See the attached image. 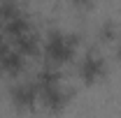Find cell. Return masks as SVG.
Masks as SVG:
<instances>
[{"instance_id": "5b68a950", "label": "cell", "mask_w": 121, "mask_h": 118, "mask_svg": "<svg viewBox=\"0 0 121 118\" xmlns=\"http://www.w3.org/2000/svg\"><path fill=\"white\" fill-rule=\"evenodd\" d=\"M12 46H14L19 53H23L26 58H33V56L40 53V39H37L35 30H28V32L14 37V39H12Z\"/></svg>"}, {"instance_id": "6da1fadb", "label": "cell", "mask_w": 121, "mask_h": 118, "mask_svg": "<svg viewBox=\"0 0 121 118\" xmlns=\"http://www.w3.org/2000/svg\"><path fill=\"white\" fill-rule=\"evenodd\" d=\"M77 53V39L72 35H68V32H63V30H54V32H49L44 39V56L49 60V65H65V63H70V60L75 58Z\"/></svg>"}, {"instance_id": "7a4b0ae2", "label": "cell", "mask_w": 121, "mask_h": 118, "mask_svg": "<svg viewBox=\"0 0 121 118\" xmlns=\"http://www.w3.org/2000/svg\"><path fill=\"white\" fill-rule=\"evenodd\" d=\"M37 102H40V88L35 81H19L12 88V104L16 111L30 114V111H35Z\"/></svg>"}, {"instance_id": "52a82bcc", "label": "cell", "mask_w": 121, "mask_h": 118, "mask_svg": "<svg viewBox=\"0 0 121 118\" xmlns=\"http://www.w3.org/2000/svg\"><path fill=\"white\" fill-rule=\"evenodd\" d=\"M72 2H75V5H89L91 0H72Z\"/></svg>"}, {"instance_id": "ba28073f", "label": "cell", "mask_w": 121, "mask_h": 118, "mask_svg": "<svg viewBox=\"0 0 121 118\" xmlns=\"http://www.w3.org/2000/svg\"><path fill=\"white\" fill-rule=\"evenodd\" d=\"M119 58H121V46H119Z\"/></svg>"}, {"instance_id": "277c9868", "label": "cell", "mask_w": 121, "mask_h": 118, "mask_svg": "<svg viewBox=\"0 0 121 118\" xmlns=\"http://www.w3.org/2000/svg\"><path fill=\"white\" fill-rule=\"evenodd\" d=\"M79 76H82V81L86 86L98 83L105 76V60H103V56L95 53V51H89L84 58L79 60Z\"/></svg>"}, {"instance_id": "3957f363", "label": "cell", "mask_w": 121, "mask_h": 118, "mask_svg": "<svg viewBox=\"0 0 121 118\" xmlns=\"http://www.w3.org/2000/svg\"><path fill=\"white\" fill-rule=\"evenodd\" d=\"M40 88V102L47 111L51 114H60L68 102H70V93L63 88V83L56 81V83H47V86H37Z\"/></svg>"}, {"instance_id": "8992f818", "label": "cell", "mask_w": 121, "mask_h": 118, "mask_svg": "<svg viewBox=\"0 0 121 118\" xmlns=\"http://www.w3.org/2000/svg\"><path fill=\"white\" fill-rule=\"evenodd\" d=\"M100 39H107V42H112V39H114V26H112V23H105V26H103Z\"/></svg>"}]
</instances>
